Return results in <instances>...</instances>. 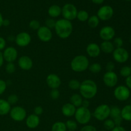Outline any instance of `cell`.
I'll list each match as a JSON object with an SVG mask.
<instances>
[{
  "instance_id": "cell-8",
  "label": "cell",
  "mask_w": 131,
  "mask_h": 131,
  "mask_svg": "<svg viewBox=\"0 0 131 131\" xmlns=\"http://www.w3.org/2000/svg\"><path fill=\"white\" fill-rule=\"evenodd\" d=\"M114 14L113 8L110 5H104L101 6L97 11V16L100 20L106 21L113 17Z\"/></svg>"
},
{
  "instance_id": "cell-57",
  "label": "cell",
  "mask_w": 131,
  "mask_h": 131,
  "mask_svg": "<svg viewBox=\"0 0 131 131\" xmlns=\"http://www.w3.org/2000/svg\"><path fill=\"white\" fill-rule=\"evenodd\" d=\"M100 131H106V130H100Z\"/></svg>"
},
{
  "instance_id": "cell-40",
  "label": "cell",
  "mask_w": 131,
  "mask_h": 131,
  "mask_svg": "<svg viewBox=\"0 0 131 131\" xmlns=\"http://www.w3.org/2000/svg\"><path fill=\"white\" fill-rule=\"evenodd\" d=\"M50 97L52 99L56 100L60 97V93L58 89H51V92H50Z\"/></svg>"
},
{
  "instance_id": "cell-33",
  "label": "cell",
  "mask_w": 131,
  "mask_h": 131,
  "mask_svg": "<svg viewBox=\"0 0 131 131\" xmlns=\"http://www.w3.org/2000/svg\"><path fill=\"white\" fill-rule=\"evenodd\" d=\"M120 75L124 78H128L131 75V69L129 66H124L122 67L120 71Z\"/></svg>"
},
{
  "instance_id": "cell-19",
  "label": "cell",
  "mask_w": 131,
  "mask_h": 131,
  "mask_svg": "<svg viewBox=\"0 0 131 131\" xmlns=\"http://www.w3.org/2000/svg\"><path fill=\"white\" fill-rule=\"evenodd\" d=\"M40 117L35 114L28 115L26 118V125L29 129H36L40 125Z\"/></svg>"
},
{
  "instance_id": "cell-31",
  "label": "cell",
  "mask_w": 131,
  "mask_h": 131,
  "mask_svg": "<svg viewBox=\"0 0 131 131\" xmlns=\"http://www.w3.org/2000/svg\"><path fill=\"white\" fill-rule=\"evenodd\" d=\"M65 125H66L67 129L68 130L75 131L78 129V123L73 120H69L65 122Z\"/></svg>"
},
{
  "instance_id": "cell-25",
  "label": "cell",
  "mask_w": 131,
  "mask_h": 131,
  "mask_svg": "<svg viewBox=\"0 0 131 131\" xmlns=\"http://www.w3.org/2000/svg\"><path fill=\"white\" fill-rule=\"evenodd\" d=\"M121 116L125 121H131V105H127L121 110Z\"/></svg>"
},
{
  "instance_id": "cell-26",
  "label": "cell",
  "mask_w": 131,
  "mask_h": 131,
  "mask_svg": "<svg viewBox=\"0 0 131 131\" xmlns=\"http://www.w3.org/2000/svg\"><path fill=\"white\" fill-rule=\"evenodd\" d=\"M87 22H88V25L89 26V27L92 28H95L99 24L100 20L97 15H93L89 17Z\"/></svg>"
},
{
  "instance_id": "cell-61",
  "label": "cell",
  "mask_w": 131,
  "mask_h": 131,
  "mask_svg": "<svg viewBox=\"0 0 131 131\" xmlns=\"http://www.w3.org/2000/svg\"><path fill=\"white\" fill-rule=\"evenodd\" d=\"M68 131H71V130H68Z\"/></svg>"
},
{
  "instance_id": "cell-35",
  "label": "cell",
  "mask_w": 131,
  "mask_h": 131,
  "mask_svg": "<svg viewBox=\"0 0 131 131\" xmlns=\"http://www.w3.org/2000/svg\"><path fill=\"white\" fill-rule=\"evenodd\" d=\"M40 23L38 21V20H35V19H33L31 20L29 23V27L30 29H31L32 30H38V29L40 27Z\"/></svg>"
},
{
  "instance_id": "cell-27",
  "label": "cell",
  "mask_w": 131,
  "mask_h": 131,
  "mask_svg": "<svg viewBox=\"0 0 131 131\" xmlns=\"http://www.w3.org/2000/svg\"><path fill=\"white\" fill-rule=\"evenodd\" d=\"M51 131H67L65 123L63 122H56L54 123L51 127Z\"/></svg>"
},
{
  "instance_id": "cell-9",
  "label": "cell",
  "mask_w": 131,
  "mask_h": 131,
  "mask_svg": "<svg viewBox=\"0 0 131 131\" xmlns=\"http://www.w3.org/2000/svg\"><path fill=\"white\" fill-rule=\"evenodd\" d=\"M130 90L126 86L120 85L114 90V96L119 101H125L130 97Z\"/></svg>"
},
{
  "instance_id": "cell-53",
  "label": "cell",
  "mask_w": 131,
  "mask_h": 131,
  "mask_svg": "<svg viewBox=\"0 0 131 131\" xmlns=\"http://www.w3.org/2000/svg\"><path fill=\"white\" fill-rule=\"evenodd\" d=\"M8 40L9 42H14L15 41V37H14L12 35H9V37H8Z\"/></svg>"
},
{
  "instance_id": "cell-48",
  "label": "cell",
  "mask_w": 131,
  "mask_h": 131,
  "mask_svg": "<svg viewBox=\"0 0 131 131\" xmlns=\"http://www.w3.org/2000/svg\"><path fill=\"white\" fill-rule=\"evenodd\" d=\"M125 83H126V86L129 88V89L131 90V75L126 78Z\"/></svg>"
},
{
  "instance_id": "cell-6",
  "label": "cell",
  "mask_w": 131,
  "mask_h": 131,
  "mask_svg": "<svg viewBox=\"0 0 131 131\" xmlns=\"http://www.w3.org/2000/svg\"><path fill=\"white\" fill-rule=\"evenodd\" d=\"M78 12L76 6L72 3L65 4L61 8V15L63 17V19L70 21L76 19Z\"/></svg>"
},
{
  "instance_id": "cell-24",
  "label": "cell",
  "mask_w": 131,
  "mask_h": 131,
  "mask_svg": "<svg viewBox=\"0 0 131 131\" xmlns=\"http://www.w3.org/2000/svg\"><path fill=\"white\" fill-rule=\"evenodd\" d=\"M83 101V98L80 94H78V93H74L70 98V103H71L76 108L81 107L82 106Z\"/></svg>"
},
{
  "instance_id": "cell-28",
  "label": "cell",
  "mask_w": 131,
  "mask_h": 131,
  "mask_svg": "<svg viewBox=\"0 0 131 131\" xmlns=\"http://www.w3.org/2000/svg\"><path fill=\"white\" fill-rule=\"evenodd\" d=\"M110 117L111 119L121 116V110L116 106H113L110 107Z\"/></svg>"
},
{
  "instance_id": "cell-43",
  "label": "cell",
  "mask_w": 131,
  "mask_h": 131,
  "mask_svg": "<svg viewBox=\"0 0 131 131\" xmlns=\"http://www.w3.org/2000/svg\"><path fill=\"white\" fill-rule=\"evenodd\" d=\"M115 68V65L113 61H109L107 63L106 65V69L107 72H113L114 71Z\"/></svg>"
},
{
  "instance_id": "cell-32",
  "label": "cell",
  "mask_w": 131,
  "mask_h": 131,
  "mask_svg": "<svg viewBox=\"0 0 131 131\" xmlns=\"http://www.w3.org/2000/svg\"><path fill=\"white\" fill-rule=\"evenodd\" d=\"M81 83L79 80L75 79H73L70 80L69 82V87L72 90H78L79 89Z\"/></svg>"
},
{
  "instance_id": "cell-44",
  "label": "cell",
  "mask_w": 131,
  "mask_h": 131,
  "mask_svg": "<svg viewBox=\"0 0 131 131\" xmlns=\"http://www.w3.org/2000/svg\"><path fill=\"white\" fill-rule=\"evenodd\" d=\"M43 112V109L42 106H36L34 108V114L39 116L40 115H42Z\"/></svg>"
},
{
  "instance_id": "cell-3",
  "label": "cell",
  "mask_w": 131,
  "mask_h": 131,
  "mask_svg": "<svg viewBox=\"0 0 131 131\" xmlns=\"http://www.w3.org/2000/svg\"><path fill=\"white\" fill-rule=\"evenodd\" d=\"M90 61L88 58L84 55H78L72 60L70 67L75 72H83L88 69Z\"/></svg>"
},
{
  "instance_id": "cell-17",
  "label": "cell",
  "mask_w": 131,
  "mask_h": 131,
  "mask_svg": "<svg viewBox=\"0 0 131 131\" xmlns=\"http://www.w3.org/2000/svg\"><path fill=\"white\" fill-rule=\"evenodd\" d=\"M18 65L22 70L28 71L31 70L33 67V60L28 56L23 55L18 59Z\"/></svg>"
},
{
  "instance_id": "cell-2",
  "label": "cell",
  "mask_w": 131,
  "mask_h": 131,
  "mask_svg": "<svg viewBox=\"0 0 131 131\" xmlns=\"http://www.w3.org/2000/svg\"><path fill=\"white\" fill-rule=\"evenodd\" d=\"M54 29L58 37L62 39H66L71 35L73 31L72 23L70 20L60 19L56 20Z\"/></svg>"
},
{
  "instance_id": "cell-49",
  "label": "cell",
  "mask_w": 131,
  "mask_h": 131,
  "mask_svg": "<svg viewBox=\"0 0 131 131\" xmlns=\"http://www.w3.org/2000/svg\"><path fill=\"white\" fill-rule=\"evenodd\" d=\"M111 131H127L126 129L122 126H115Z\"/></svg>"
},
{
  "instance_id": "cell-29",
  "label": "cell",
  "mask_w": 131,
  "mask_h": 131,
  "mask_svg": "<svg viewBox=\"0 0 131 131\" xmlns=\"http://www.w3.org/2000/svg\"><path fill=\"white\" fill-rule=\"evenodd\" d=\"M89 17V14L88 13V12H86V10H80V11H78L76 18L79 21L86 22L88 20Z\"/></svg>"
},
{
  "instance_id": "cell-1",
  "label": "cell",
  "mask_w": 131,
  "mask_h": 131,
  "mask_svg": "<svg viewBox=\"0 0 131 131\" xmlns=\"http://www.w3.org/2000/svg\"><path fill=\"white\" fill-rule=\"evenodd\" d=\"M79 93L84 99L94 98L98 92V87L95 82L92 79H86L81 83Z\"/></svg>"
},
{
  "instance_id": "cell-11",
  "label": "cell",
  "mask_w": 131,
  "mask_h": 131,
  "mask_svg": "<svg viewBox=\"0 0 131 131\" xmlns=\"http://www.w3.org/2000/svg\"><path fill=\"white\" fill-rule=\"evenodd\" d=\"M31 42V37L27 32H20L15 37V42L19 47H25Z\"/></svg>"
},
{
  "instance_id": "cell-4",
  "label": "cell",
  "mask_w": 131,
  "mask_h": 131,
  "mask_svg": "<svg viewBox=\"0 0 131 131\" xmlns=\"http://www.w3.org/2000/svg\"><path fill=\"white\" fill-rule=\"evenodd\" d=\"M74 117L77 123L81 125H87L92 118V113L88 108L81 106L76 109Z\"/></svg>"
},
{
  "instance_id": "cell-54",
  "label": "cell",
  "mask_w": 131,
  "mask_h": 131,
  "mask_svg": "<svg viewBox=\"0 0 131 131\" xmlns=\"http://www.w3.org/2000/svg\"><path fill=\"white\" fill-rule=\"evenodd\" d=\"M3 15L2 14H1V12H0V28H1V26H3Z\"/></svg>"
},
{
  "instance_id": "cell-30",
  "label": "cell",
  "mask_w": 131,
  "mask_h": 131,
  "mask_svg": "<svg viewBox=\"0 0 131 131\" xmlns=\"http://www.w3.org/2000/svg\"><path fill=\"white\" fill-rule=\"evenodd\" d=\"M88 69L93 74H98L102 70V66L99 63H93L89 65Z\"/></svg>"
},
{
  "instance_id": "cell-59",
  "label": "cell",
  "mask_w": 131,
  "mask_h": 131,
  "mask_svg": "<svg viewBox=\"0 0 131 131\" xmlns=\"http://www.w3.org/2000/svg\"><path fill=\"white\" fill-rule=\"evenodd\" d=\"M0 35H1V33H0ZM0 37H1V36H0Z\"/></svg>"
},
{
  "instance_id": "cell-23",
  "label": "cell",
  "mask_w": 131,
  "mask_h": 131,
  "mask_svg": "<svg viewBox=\"0 0 131 131\" xmlns=\"http://www.w3.org/2000/svg\"><path fill=\"white\" fill-rule=\"evenodd\" d=\"M47 12L51 18L54 19L58 17L61 14V8L58 5H53L49 8Z\"/></svg>"
},
{
  "instance_id": "cell-13",
  "label": "cell",
  "mask_w": 131,
  "mask_h": 131,
  "mask_svg": "<svg viewBox=\"0 0 131 131\" xmlns=\"http://www.w3.org/2000/svg\"><path fill=\"white\" fill-rule=\"evenodd\" d=\"M37 34L38 39L43 42H49L52 38V31L46 26L40 27L37 30Z\"/></svg>"
},
{
  "instance_id": "cell-20",
  "label": "cell",
  "mask_w": 131,
  "mask_h": 131,
  "mask_svg": "<svg viewBox=\"0 0 131 131\" xmlns=\"http://www.w3.org/2000/svg\"><path fill=\"white\" fill-rule=\"evenodd\" d=\"M76 107L73 106L71 103H66L61 107V113L63 116L66 117H72L75 115Z\"/></svg>"
},
{
  "instance_id": "cell-16",
  "label": "cell",
  "mask_w": 131,
  "mask_h": 131,
  "mask_svg": "<svg viewBox=\"0 0 131 131\" xmlns=\"http://www.w3.org/2000/svg\"><path fill=\"white\" fill-rule=\"evenodd\" d=\"M46 83L51 89H58L61 84V81L57 74H50L46 78Z\"/></svg>"
},
{
  "instance_id": "cell-21",
  "label": "cell",
  "mask_w": 131,
  "mask_h": 131,
  "mask_svg": "<svg viewBox=\"0 0 131 131\" xmlns=\"http://www.w3.org/2000/svg\"><path fill=\"white\" fill-rule=\"evenodd\" d=\"M99 46L101 51L106 54L113 53L115 49L113 43L111 41H103Z\"/></svg>"
},
{
  "instance_id": "cell-36",
  "label": "cell",
  "mask_w": 131,
  "mask_h": 131,
  "mask_svg": "<svg viewBox=\"0 0 131 131\" xmlns=\"http://www.w3.org/2000/svg\"><path fill=\"white\" fill-rule=\"evenodd\" d=\"M16 70V67L14 63H7L5 66V70L8 74H13Z\"/></svg>"
},
{
  "instance_id": "cell-47",
  "label": "cell",
  "mask_w": 131,
  "mask_h": 131,
  "mask_svg": "<svg viewBox=\"0 0 131 131\" xmlns=\"http://www.w3.org/2000/svg\"><path fill=\"white\" fill-rule=\"evenodd\" d=\"M90 103L89 100L83 99L81 106H83V107H86V108H88V107L90 106Z\"/></svg>"
},
{
  "instance_id": "cell-15",
  "label": "cell",
  "mask_w": 131,
  "mask_h": 131,
  "mask_svg": "<svg viewBox=\"0 0 131 131\" xmlns=\"http://www.w3.org/2000/svg\"><path fill=\"white\" fill-rule=\"evenodd\" d=\"M2 53L4 60L7 63H14L18 57L17 50L11 46L5 48Z\"/></svg>"
},
{
  "instance_id": "cell-55",
  "label": "cell",
  "mask_w": 131,
  "mask_h": 131,
  "mask_svg": "<svg viewBox=\"0 0 131 131\" xmlns=\"http://www.w3.org/2000/svg\"><path fill=\"white\" fill-rule=\"evenodd\" d=\"M129 42H130V43H131V36L130 37V38H129Z\"/></svg>"
},
{
  "instance_id": "cell-39",
  "label": "cell",
  "mask_w": 131,
  "mask_h": 131,
  "mask_svg": "<svg viewBox=\"0 0 131 131\" xmlns=\"http://www.w3.org/2000/svg\"><path fill=\"white\" fill-rule=\"evenodd\" d=\"M113 43L115 48H120V47H122L123 45H124V41H123L122 38L120 37H116L114 39Z\"/></svg>"
},
{
  "instance_id": "cell-42",
  "label": "cell",
  "mask_w": 131,
  "mask_h": 131,
  "mask_svg": "<svg viewBox=\"0 0 131 131\" xmlns=\"http://www.w3.org/2000/svg\"><path fill=\"white\" fill-rule=\"evenodd\" d=\"M80 131H97L95 127L92 125H84L83 127L81 129Z\"/></svg>"
},
{
  "instance_id": "cell-34",
  "label": "cell",
  "mask_w": 131,
  "mask_h": 131,
  "mask_svg": "<svg viewBox=\"0 0 131 131\" xmlns=\"http://www.w3.org/2000/svg\"><path fill=\"white\" fill-rule=\"evenodd\" d=\"M104 127L106 130H111L115 127V124L112 119H106L104 121Z\"/></svg>"
},
{
  "instance_id": "cell-18",
  "label": "cell",
  "mask_w": 131,
  "mask_h": 131,
  "mask_svg": "<svg viewBox=\"0 0 131 131\" xmlns=\"http://www.w3.org/2000/svg\"><path fill=\"white\" fill-rule=\"evenodd\" d=\"M86 51L87 54L90 57L93 58L98 57L101 52L99 45L96 43H93V42L90 43L87 46L86 48Z\"/></svg>"
},
{
  "instance_id": "cell-22",
  "label": "cell",
  "mask_w": 131,
  "mask_h": 131,
  "mask_svg": "<svg viewBox=\"0 0 131 131\" xmlns=\"http://www.w3.org/2000/svg\"><path fill=\"white\" fill-rule=\"evenodd\" d=\"M11 105L6 100L0 99V115L4 116L10 113L11 110Z\"/></svg>"
},
{
  "instance_id": "cell-52",
  "label": "cell",
  "mask_w": 131,
  "mask_h": 131,
  "mask_svg": "<svg viewBox=\"0 0 131 131\" xmlns=\"http://www.w3.org/2000/svg\"><path fill=\"white\" fill-rule=\"evenodd\" d=\"M92 1V3L96 5H101L104 3V0H91Z\"/></svg>"
},
{
  "instance_id": "cell-50",
  "label": "cell",
  "mask_w": 131,
  "mask_h": 131,
  "mask_svg": "<svg viewBox=\"0 0 131 131\" xmlns=\"http://www.w3.org/2000/svg\"><path fill=\"white\" fill-rule=\"evenodd\" d=\"M10 24V21L7 19H4L3 22V26L5 27L8 26Z\"/></svg>"
},
{
  "instance_id": "cell-14",
  "label": "cell",
  "mask_w": 131,
  "mask_h": 131,
  "mask_svg": "<svg viewBox=\"0 0 131 131\" xmlns=\"http://www.w3.org/2000/svg\"><path fill=\"white\" fill-rule=\"evenodd\" d=\"M115 36V30L110 26H104L100 29L99 37L103 41H111Z\"/></svg>"
},
{
  "instance_id": "cell-7",
  "label": "cell",
  "mask_w": 131,
  "mask_h": 131,
  "mask_svg": "<svg viewBox=\"0 0 131 131\" xmlns=\"http://www.w3.org/2000/svg\"><path fill=\"white\" fill-rule=\"evenodd\" d=\"M9 114L11 118L15 122L23 121L27 116V112L25 109L19 106L12 107Z\"/></svg>"
},
{
  "instance_id": "cell-58",
  "label": "cell",
  "mask_w": 131,
  "mask_h": 131,
  "mask_svg": "<svg viewBox=\"0 0 131 131\" xmlns=\"http://www.w3.org/2000/svg\"><path fill=\"white\" fill-rule=\"evenodd\" d=\"M130 69H131V63H130Z\"/></svg>"
},
{
  "instance_id": "cell-38",
  "label": "cell",
  "mask_w": 131,
  "mask_h": 131,
  "mask_svg": "<svg viewBox=\"0 0 131 131\" xmlns=\"http://www.w3.org/2000/svg\"><path fill=\"white\" fill-rule=\"evenodd\" d=\"M56 20H55V19L53 18H48L45 22L46 26L51 29H54L55 27V24H56Z\"/></svg>"
},
{
  "instance_id": "cell-45",
  "label": "cell",
  "mask_w": 131,
  "mask_h": 131,
  "mask_svg": "<svg viewBox=\"0 0 131 131\" xmlns=\"http://www.w3.org/2000/svg\"><path fill=\"white\" fill-rule=\"evenodd\" d=\"M6 42L3 37H0V51H3L6 48Z\"/></svg>"
},
{
  "instance_id": "cell-60",
  "label": "cell",
  "mask_w": 131,
  "mask_h": 131,
  "mask_svg": "<svg viewBox=\"0 0 131 131\" xmlns=\"http://www.w3.org/2000/svg\"><path fill=\"white\" fill-rule=\"evenodd\" d=\"M12 131H15V130H12Z\"/></svg>"
},
{
  "instance_id": "cell-51",
  "label": "cell",
  "mask_w": 131,
  "mask_h": 131,
  "mask_svg": "<svg viewBox=\"0 0 131 131\" xmlns=\"http://www.w3.org/2000/svg\"><path fill=\"white\" fill-rule=\"evenodd\" d=\"M4 58H3V53L1 51H0V68L3 66L4 63Z\"/></svg>"
},
{
  "instance_id": "cell-10",
  "label": "cell",
  "mask_w": 131,
  "mask_h": 131,
  "mask_svg": "<svg viewBox=\"0 0 131 131\" xmlns=\"http://www.w3.org/2000/svg\"><path fill=\"white\" fill-rule=\"evenodd\" d=\"M113 57L116 62L119 63H124L129 59V54L128 51L123 47L115 48L113 52Z\"/></svg>"
},
{
  "instance_id": "cell-41",
  "label": "cell",
  "mask_w": 131,
  "mask_h": 131,
  "mask_svg": "<svg viewBox=\"0 0 131 131\" xmlns=\"http://www.w3.org/2000/svg\"><path fill=\"white\" fill-rule=\"evenodd\" d=\"M7 88V83L3 79H0V95L4 93Z\"/></svg>"
},
{
  "instance_id": "cell-46",
  "label": "cell",
  "mask_w": 131,
  "mask_h": 131,
  "mask_svg": "<svg viewBox=\"0 0 131 131\" xmlns=\"http://www.w3.org/2000/svg\"><path fill=\"white\" fill-rule=\"evenodd\" d=\"M114 121V123L115 124V126H121L122 122V116H119V117L115 118L112 119Z\"/></svg>"
},
{
  "instance_id": "cell-56",
  "label": "cell",
  "mask_w": 131,
  "mask_h": 131,
  "mask_svg": "<svg viewBox=\"0 0 131 131\" xmlns=\"http://www.w3.org/2000/svg\"><path fill=\"white\" fill-rule=\"evenodd\" d=\"M125 1H130L131 0H125Z\"/></svg>"
},
{
  "instance_id": "cell-12",
  "label": "cell",
  "mask_w": 131,
  "mask_h": 131,
  "mask_svg": "<svg viewBox=\"0 0 131 131\" xmlns=\"http://www.w3.org/2000/svg\"><path fill=\"white\" fill-rule=\"evenodd\" d=\"M118 78L114 71L106 72L103 75V82L108 88H113L117 84Z\"/></svg>"
},
{
  "instance_id": "cell-37",
  "label": "cell",
  "mask_w": 131,
  "mask_h": 131,
  "mask_svg": "<svg viewBox=\"0 0 131 131\" xmlns=\"http://www.w3.org/2000/svg\"><path fill=\"white\" fill-rule=\"evenodd\" d=\"M6 101H8V102L10 105L15 104L18 102V101H19V97H18V96L17 95L11 94L8 97Z\"/></svg>"
},
{
  "instance_id": "cell-5",
  "label": "cell",
  "mask_w": 131,
  "mask_h": 131,
  "mask_svg": "<svg viewBox=\"0 0 131 131\" xmlns=\"http://www.w3.org/2000/svg\"><path fill=\"white\" fill-rule=\"evenodd\" d=\"M93 115L99 121H104L110 117V106L105 104L99 105L95 109Z\"/></svg>"
}]
</instances>
